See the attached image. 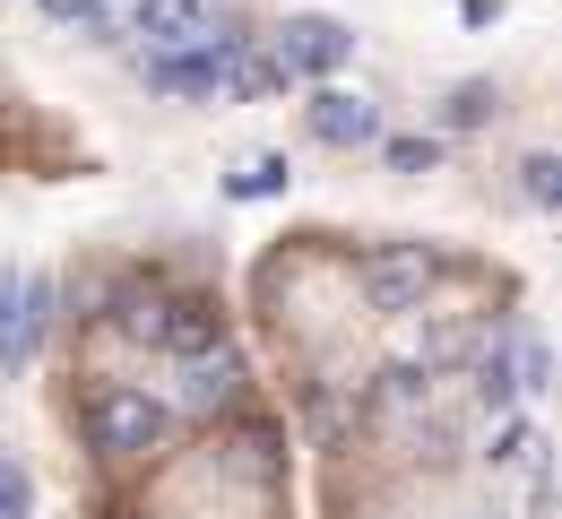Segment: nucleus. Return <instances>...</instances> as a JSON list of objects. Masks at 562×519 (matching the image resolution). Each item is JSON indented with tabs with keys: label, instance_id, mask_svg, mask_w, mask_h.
<instances>
[{
	"label": "nucleus",
	"instance_id": "1",
	"mask_svg": "<svg viewBox=\"0 0 562 519\" xmlns=\"http://www.w3.org/2000/svg\"><path fill=\"white\" fill-rule=\"evenodd\" d=\"M87 442L104 450V459H147V450L165 442V407L131 390V381H95L87 390Z\"/></svg>",
	"mask_w": 562,
	"mask_h": 519
},
{
	"label": "nucleus",
	"instance_id": "2",
	"mask_svg": "<svg viewBox=\"0 0 562 519\" xmlns=\"http://www.w3.org/2000/svg\"><path fill=\"white\" fill-rule=\"evenodd\" d=\"M53 312H61V286H53V278H26V269L0 260V364L9 372L35 364V347L53 338Z\"/></svg>",
	"mask_w": 562,
	"mask_h": 519
},
{
	"label": "nucleus",
	"instance_id": "3",
	"mask_svg": "<svg viewBox=\"0 0 562 519\" xmlns=\"http://www.w3.org/2000/svg\"><path fill=\"white\" fill-rule=\"evenodd\" d=\"M432 278H441V251H424V242H381L372 260H363V303L372 312H424L432 295Z\"/></svg>",
	"mask_w": 562,
	"mask_h": 519
},
{
	"label": "nucleus",
	"instance_id": "4",
	"mask_svg": "<svg viewBox=\"0 0 562 519\" xmlns=\"http://www.w3.org/2000/svg\"><path fill=\"white\" fill-rule=\"evenodd\" d=\"M355 53V35H347V18H329V9H303V18H285V35H278V61L285 78H321V70H338Z\"/></svg>",
	"mask_w": 562,
	"mask_h": 519
},
{
	"label": "nucleus",
	"instance_id": "5",
	"mask_svg": "<svg viewBox=\"0 0 562 519\" xmlns=\"http://www.w3.org/2000/svg\"><path fill=\"white\" fill-rule=\"evenodd\" d=\"M131 26L147 35V53H200V44H216L209 35V0H139Z\"/></svg>",
	"mask_w": 562,
	"mask_h": 519
},
{
	"label": "nucleus",
	"instance_id": "6",
	"mask_svg": "<svg viewBox=\"0 0 562 519\" xmlns=\"http://www.w3.org/2000/svg\"><path fill=\"white\" fill-rule=\"evenodd\" d=\"M156 347H173V356H216L225 347V320H216L209 295H165V312H156Z\"/></svg>",
	"mask_w": 562,
	"mask_h": 519
},
{
	"label": "nucleus",
	"instance_id": "7",
	"mask_svg": "<svg viewBox=\"0 0 562 519\" xmlns=\"http://www.w3.org/2000/svg\"><path fill=\"white\" fill-rule=\"evenodd\" d=\"M312 139H329V148H363V139H381V113L347 95V87H321L312 95Z\"/></svg>",
	"mask_w": 562,
	"mask_h": 519
},
{
	"label": "nucleus",
	"instance_id": "8",
	"mask_svg": "<svg viewBox=\"0 0 562 519\" xmlns=\"http://www.w3.org/2000/svg\"><path fill=\"white\" fill-rule=\"evenodd\" d=\"M285 70L269 53H251V44H216V95L225 104H260V95H278Z\"/></svg>",
	"mask_w": 562,
	"mask_h": 519
},
{
	"label": "nucleus",
	"instance_id": "9",
	"mask_svg": "<svg viewBox=\"0 0 562 519\" xmlns=\"http://www.w3.org/2000/svg\"><path fill=\"white\" fill-rule=\"evenodd\" d=\"M468 381H476V407H485L493 425L519 416V381H510V338H502V329H493V347H476V372H468Z\"/></svg>",
	"mask_w": 562,
	"mask_h": 519
},
{
	"label": "nucleus",
	"instance_id": "10",
	"mask_svg": "<svg viewBox=\"0 0 562 519\" xmlns=\"http://www.w3.org/2000/svg\"><path fill=\"white\" fill-rule=\"evenodd\" d=\"M485 467H546V433H537V416H502L485 433Z\"/></svg>",
	"mask_w": 562,
	"mask_h": 519
},
{
	"label": "nucleus",
	"instance_id": "11",
	"mask_svg": "<svg viewBox=\"0 0 562 519\" xmlns=\"http://www.w3.org/2000/svg\"><path fill=\"white\" fill-rule=\"evenodd\" d=\"M243 390V356L234 347H216V356H200V364L182 372V407H225Z\"/></svg>",
	"mask_w": 562,
	"mask_h": 519
},
{
	"label": "nucleus",
	"instance_id": "12",
	"mask_svg": "<svg viewBox=\"0 0 562 519\" xmlns=\"http://www.w3.org/2000/svg\"><path fill=\"white\" fill-rule=\"evenodd\" d=\"M147 78L173 87V95H216V44H200V53H156Z\"/></svg>",
	"mask_w": 562,
	"mask_h": 519
},
{
	"label": "nucleus",
	"instance_id": "13",
	"mask_svg": "<svg viewBox=\"0 0 562 519\" xmlns=\"http://www.w3.org/2000/svg\"><path fill=\"white\" fill-rule=\"evenodd\" d=\"M424 398H432V372H416L407 356H398V364L372 381V407H381V416H416Z\"/></svg>",
	"mask_w": 562,
	"mask_h": 519
},
{
	"label": "nucleus",
	"instance_id": "14",
	"mask_svg": "<svg viewBox=\"0 0 562 519\" xmlns=\"http://www.w3.org/2000/svg\"><path fill=\"white\" fill-rule=\"evenodd\" d=\"M468 347H476V320H432V329L416 338V356H407V364H416V372H441V364H459Z\"/></svg>",
	"mask_w": 562,
	"mask_h": 519
},
{
	"label": "nucleus",
	"instance_id": "15",
	"mask_svg": "<svg viewBox=\"0 0 562 519\" xmlns=\"http://www.w3.org/2000/svg\"><path fill=\"white\" fill-rule=\"evenodd\" d=\"M285 182H294V165H285V156H251V165L234 173V200H278Z\"/></svg>",
	"mask_w": 562,
	"mask_h": 519
},
{
	"label": "nucleus",
	"instance_id": "16",
	"mask_svg": "<svg viewBox=\"0 0 562 519\" xmlns=\"http://www.w3.org/2000/svg\"><path fill=\"white\" fill-rule=\"evenodd\" d=\"M519 191H528L537 208H554V200H562V156H546V148H537L528 165H519Z\"/></svg>",
	"mask_w": 562,
	"mask_h": 519
},
{
	"label": "nucleus",
	"instance_id": "17",
	"mask_svg": "<svg viewBox=\"0 0 562 519\" xmlns=\"http://www.w3.org/2000/svg\"><path fill=\"white\" fill-rule=\"evenodd\" d=\"M156 312H165V295H122V338L156 347Z\"/></svg>",
	"mask_w": 562,
	"mask_h": 519
},
{
	"label": "nucleus",
	"instance_id": "18",
	"mask_svg": "<svg viewBox=\"0 0 562 519\" xmlns=\"http://www.w3.org/2000/svg\"><path fill=\"white\" fill-rule=\"evenodd\" d=\"M485 113H493V87H485V78H468V87L450 95V131H476Z\"/></svg>",
	"mask_w": 562,
	"mask_h": 519
},
{
	"label": "nucleus",
	"instance_id": "19",
	"mask_svg": "<svg viewBox=\"0 0 562 519\" xmlns=\"http://www.w3.org/2000/svg\"><path fill=\"white\" fill-rule=\"evenodd\" d=\"M26 511H35V485H26L18 459H0V519H26Z\"/></svg>",
	"mask_w": 562,
	"mask_h": 519
},
{
	"label": "nucleus",
	"instance_id": "20",
	"mask_svg": "<svg viewBox=\"0 0 562 519\" xmlns=\"http://www.w3.org/2000/svg\"><path fill=\"white\" fill-rule=\"evenodd\" d=\"M432 156H441V139H390V165H398V173H432Z\"/></svg>",
	"mask_w": 562,
	"mask_h": 519
},
{
	"label": "nucleus",
	"instance_id": "21",
	"mask_svg": "<svg viewBox=\"0 0 562 519\" xmlns=\"http://www.w3.org/2000/svg\"><path fill=\"white\" fill-rule=\"evenodd\" d=\"M44 18H53V26H95L104 0H44Z\"/></svg>",
	"mask_w": 562,
	"mask_h": 519
},
{
	"label": "nucleus",
	"instance_id": "22",
	"mask_svg": "<svg viewBox=\"0 0 562 519\" xmlns=\"http://www.w3.org/2000/svg\"><path fill=\"white\" fill-rule=\"evenodd\" d=\"M468 519H502V511H468Z\"/></svg>",
	"mask_w": 562,
	"mask_h": 519
}]
</instances>
